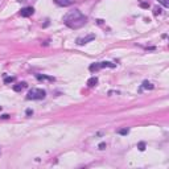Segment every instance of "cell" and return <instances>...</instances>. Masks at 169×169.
<instances>
[{
	"label": "cell",
	"instance_id": "obj_5",
	"mask_svg": "<svg viewBox=\"0 0 169 169\" xmlns=\"http://www.w3.org/2000/svg\"><path fill=\"white\" fill-rule=\"evenodd\" d=\"M94 38H95L94 35H89V36H86V37H78L77 38V44L84 45V44H87V42H90V41H93Z\"/></svg>",
	"mask_w": 169,
	"mask_h": 169
},
{
	"label": "cell",
	"instance_id": "obj_2",
	"mask_svg": "<svg viewBox=\"0 0 169 169\" xmlns=\"http://www.w3.org/2000/svg\"><path fill=\"white\" fill-rule=\"evenodd\" d=\"M45 95H46V91L42 90V89H32L28 93V95H27V99L28 100H41L45 98Z\"/></svg>",
	"mask_w": 169,
	"mask_h": 169
},
{
	"label": "cell",
	"instance_id": "obj_11",
	"mask_svg": "<svg viewBox=\"0 0 169 169\" xmlns=\"http://www.w3.org/2000/svg\"><path fill=\"white\" fill-rule=\"evenodd\" d=\"M157 1H159L163 7H165V8H168L169 7V0H157Z\"/></svg>",
	"mask_w": 169,
	"mask_h": 169
},
{
	"label": "cell",
	"instance_id": "obj_1",
	"mask_svg": "<svg viewBox=\"0 0 169 169\" xmlns=\"http://www.w3.org/2000/svg\"><path fill=\"white\" fill-rule=\"evenodd\" d=\"M62 20H63V24L72 29H78L87 22V17H86L79 10H74V11L67 12L63 16Z\"/></svg>",
	"mask_w": 169,
	"mask_h": 169
},
{
	"label": "cell",
	"instance_id": "obj_4",
	"mask_svg": "<svg viewBox=\"0 0 169 169\" xmlns=\"http://www.w3.org/2000/svg\"><path fill=\"white\" fill-rule=\"evenodd\" d=\"M33 13H35V8L33 7H25V8H22L20 11V16H22V17H29Z\"/></svg>",
	"mask_w": 169,
	"mask_h": 169
},
{
	"label": "cell",
	"instance_id": "obj_10",
	"mask_svg": "<svg viewBox=\"0 0 169 169\" xmlns=\"http://www.w3.org/2000/svg\"><path fill=\"white\" fill-rule=\"evenodd\" d=\"M36 78L38 81H54L53 77H48V75H41V74H36Z\"/></svg>",
	"mask_w": 169,
	"mask_h": 169
},
{
	"label": "cell",
	"instance_id": "obj_7",
	"mask_svg": "<svg viewBox=\"0 0 169 169\" xmlns=\"http://www.w3.org/2000/svg\"><path fill=\"white\" fill-rule=\"evenodd\" d=\"M155 89V86L151 82H148V81H144L143 82V84H141V89L140 90H153Z\"/></svg>",
	"mask_w": 169,
	"mask_h": 169
},
{
	"label": "cell",
	"instance_id": "obj_15",
	"mask_svg": "<svg viewBox=\"0 0 169 169\" xmlns=\"http://www.w3.org/2000/svg\"><path fill=\"white\" fill-rule=\"evenodd\" d=\"M104 148H106V144H104V143H100V144H99V149H104Z\"/></svg>",
	"mask_w": 169,
	"mask_h": 169
},
{
	"label": "cell",
	"instance_id": "obj_3",
	"mask_svg": "<svg viewBox=\"0 0 169 169\" xmlns=\"http://www.w3.org/2000/svg\"><path fill=\"white\" fill-rule=\"evenodd\" d=\"M104 67H116V63H112V62H108V61H103V62H95V63H91L89 66V70L90 72H98L100 69H104Z\"/></svg>",
	"mask_w": 169,
	"mask_h": 169
},
{
	"label": "cell",
	"instance_id": "obj_17",
	"mask_svg": "<svg viewBox=\"0 0 169 169\" xmlns=\"http://www.w3.org/2000/svg\"><path fill=\"white\" fill-rule=\"evenodd\" d=\"M0 118H1V119H8V118H10V115H7V114H4V115H1Z\"/></svg>",
	"mask_w": 169,
	"mask_h": 169
},
{
	"label": "cell",
	"instance_id": "obj_6",
	"mask_svg": "<svg viewBox=\"0 0 169 169\" xmlns=\"http://www.w3.org/2000/svg\"><path fill=\"white\" fill-rule=\"evenodd\" d=\"M54 3L60 7H69L72 5V0H54Z\"/></svg>",
	"mask_w": 169,
	"mask_h": 169
},
{
	"label": "cell",
	"instance_id": "obj_18",
	"mask_svg": "<svg viewBox=\"0 0 169 169\" xmlns=\"http://www.w3.org/2000/svg\"><path fill=\"white\" fill-rule=\"evenodd\" d=\"M33 114V111L32 110H27V115H32Z\"/></svg>",
	"mask_w": 169,
	"mask_h": 169
},
{
	"label": "cell",
	"instance_id": "obj_12",
	"mask_svg": "<svg viewBox=\"0 0 169 169\" xmlns=\"http://www.w3.org/2000/svg\"><path fill=\"white\" fill-rule=\"evenodd\" d=\"M13 81H15L13 77H5V78H4V83H11V82H13Z\"/></svg>",
	"mask_w": 169,
	"mask_h": 169
},
{
	"label": "cell",
	"instance_id": "obj_13",
	"mask_svg": "<svg viewBox=\"0 0 169 169\" xmlns=\"http://www.w3.org/2000/svg\"><path fill=\"white\" fill-rule=\"evenodd\" d=\"M128 132H129L128 128H123V129H119V131H118V134H120V135H127Z\"/></svg>",
	"mask_w": 169,
	"mask_h": 169
},
{
	"label": "cell",
	"instance_id": "obj_14",
	"mask_svg": "<svg viewBox=\"0 0 169 169\" xmlns=\"http://www.w3.org/2000/svg\"><path fill=\"white\" fill-rule=\"evenodd\" d=\"M138 148H139L140 151H144V149H145V144H144V143H139V144H138Z\"/></svg>",
	"mask_w": 169,
	"mask_h": 169
},
{
	"label": "cell",
	"instance_id": "obj_19",
	"mask_svg": "<svg viewBox=\"0 0 169 169\" xmlns=\"http://www.w3.org/2000/svg\"><path fill=\"white\" fill-rule=\"evenodd\" d=\"M0 110H1V107H0Z\"/></svg>",
	"mask_w": 169,
	"mask_h": 169
},
{
	"label": "cell",
	"instance_id": "obj_9",
	"mask_svg": "<svg viewBox=\"0 0 169 169\" xmlns=\"http://www.w3.org/2000/svg\"><path fill=\"white\" fill-rule=\"evenodd\" d=\"M97 84H98V78H97V77H91V78L87 81V86H89V87H95Z\"/></svg>",
	"mask_w": 169,
	"mask_h": 169
},
{
	"label": "cell",
	"instance_id": "obj_8",
	"mask_svg": "<svg viewBox=\"0 0 169 169\" xmlns=\"http://www.w3.org/2000/svg\"><path fill=\"white\" fill-rule=\"evenodd\" d=\"M25 87H27V83H25V82H21V83H16L15 86H13V90H15V91H17V93H19V91L24 90Z\"/></svg>",
	"mask_w": 169,
	"mask_h": 169
},
{
	"label": "cell",
	"instance_id": "obj_16",
	"mask_svg": "<svg viewBox=\"0 0 169 169\" xmlns=\"http://www.w3.org/2000/svg\"><path fill=\"white\" fill-rule=\"evenodd\" d=\"M160 13H161V10H160V8H156V10H155V15H160Z\"/></svg>",
	"mask_w": 169,
	"mask_h": 169
}]
</instances>
